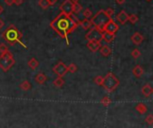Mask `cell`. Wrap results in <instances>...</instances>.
I'll use <instances>...</instances> for the list:
<instances>
[{"label": "cell", "instance_id": "5", "mask_svg": "<svg viewBox=\"0 0 153 128\" xmlns=\"http://www.w3.org/2000/svg\"><path fill=\"white\" fill-rule=\"evenodd\" d=\"M15 64V60L13 58V54L8 50L6 52L1 53L0 55V68L4 72H8L13 65Z\"/></svg>", "mask_w": 153, "mask_h": 128}, {"label": "cell", "instance_id": "24", "mask_svg": "<svg viewBox=\"0 0 153 128\" xmlns=\"http://www.w3.org/2000/svg\"><path fill=\"white\" fill-rule=\"evenodd\" d=\"M77 70H78V67H77V65H76L75 64H74V63L70 64V65L67 66V72H70L71 74H74L75 72H77Z\"/></svg>", "mask_w": 153, "mask_h": 128}, {"label": "cell", "instance_id": "22", "mask_svg": "<svg viewBox=\"0 0 153 128\" xmlns=\"http://www.w3.org/2000/svg\"><path fill=\"white\" fill-rule=\"evenodd\" d=\"M20 88L22 90V91H29L30 88H31V84L30 83V82H28V81H24V82H22L21 84H20Z\"/></svg>", "mask_w": 153, "mask_h": 128}, {"label": "cell", "instance_id": "28", "mask_svg": "<svg viewBox=\"0 0 153 128\" xmlns=\"http://www.w3.org/2000/svg\"><path fill=\"white\" fill-rule=\"evenodd\" d=\"M131 55H132V57H133L134 59H137V58L141 56V52H140V50H139L138 48H134V49L132 51Z\"/></svg>", "mask_w": 153, "mask_h": 128}, {"label": "cell", "instance_id": "13", "mask_svg": "<svg viewBox=\"0 0 153 128\" xmlns=\"http://www.w3.org/2000/svg\"><path fill=\"white\" fill-rule=\"evenodd\" d=\"M131 39H132V41H133V43H134V45H140V44H142V42L143 41L144 39H143V36L141 33H139V32H134V35L132 36Z\"/></svg>", "mask_w": 153, "mask_h": 128}, {"label": "cell", "instance_id": "21", "mask_svg": "<svg viewBox=\"0 0 153 128\" xmlns=\"http://www.w3.org/2000/svg\"><path fill=\"white\" fill-rule=\"evenodd\" d=\"M39 62L34 58V57H32L29 62H28V65H29V67L30 68V69H32V70H35L38 66H39Z\"/></svg>", "mask_w": 153, "mask_h": 128}, {"label": "cell", "instance_id": "8", "mask_svg": "<svg viewBox=\"0 0 153 128\" xmlns=\"http://www.w3.org/2000/svg\"><path fill=\"white\" fill-rule=\"evenodd\" d=\"M73 8H74V3L70 0H65L59 7L61 13L67 14V15H70L71 13H73Z\"/></svg>", "mask_w": 153, "mask_h": 128}, {"label": "cell", "instance_id": "10", "mask_svg": "<svg viewBox=\"0 0 153 128\" xmlns=\"http://www.w3.org/2000/svg\"><path fill=\"white\" fill-rule=\"evenodd\" d=\"M86 46L89 48V50H91V52H97V51H99L100 48L101 47V44H100V41L90 40V41H88Z\"/></svg>", "mask_w": 153, "mask_h": 128}, {"label": "cell", "instance_id": "7", "mask_svg": "<svg viewBox=\"0 0 153 128\" xmlns=\"http://www.w3.org/2000/svg\"><path fill=\"white\" fill-rule=\"evenodd\" d=\"M53 72L59 77H63L67 73V66L63 63L62 61L58 62L54 67H53Z\"/></svg>", "mask_w": 153, "mask_h": 128}, {"label": "cell", "instance_id": "29", "mask_svg": "<svg viewBox=\"0 0 153 128\" xmlns=\"http://www.w3.org/2000/svg\"><path fill=\"white\" fill-rule=\"evenodd\" d=\"M103 76H101V75H98V76H96L95 78H94V82H95V83H97L98 85H100V86H101L102 85V83H103Z\"/></svg>", "mask_w": 153, "mask_h": 128}, {"label": "cell", "instance_id": "20", "mask_svg": "<svg viewBox=\"0 0 153 128\" xmlns=\"http://www.w3.org/2000/svg\"><path fill=\"white\" fill-rule=\"evenodd\" d=\"M53 84H54V86H56V88H61V87H63L64 86V84H65V80L63 79V77H57L54 82H53Z\"/></svg>", "mask_w": 153, "mask_h": 128}, {"label": "cell", "instance_id": "34", "mask_svg": "<svg viewBox=\"0 0 153 128\" xmlns=\"http://www.w3.org/2000/svg\"><path fill=\"white\" fill-rule=\"evenodd\" d=\"M8 51V48L5 44L4 43H1L0 44V53H4V52H6Z\"/></svg>", "mask_w": 153, "mask_h": 128}, {"label": "cell", "instance_id": "16", "mask_svg": "<svg viewBox=\"0 0 153 128\" xmlns=\"http://www.w3.org/2000/svg\"><path fill=\"white\" fill-rule=\"evenodd\" d=\"M80 25L82 26V28L83 30H85V31H88V30L91 29L92 23H91V20H90V19H87V18H85L84 20L81 21V22H80Z\"/></svg>", "mask_w": 153, "mask_h": 128}, {"label": "cell", "instance_id": "40", "mask_svg": "<svg viewBox=\"0 0 153 128\" xmlns=\"http://www.w3.org/2000/svg\"><path fill=\"white\" fill-rule=\"evenodd\" d=\"M3 10H4V8L1 6V4H0V14L2 13V12H3Z\"/></svg>", "mask_w": 153, "mask_h": 128}, {"label": "cell", "instance_id": "9", "mask_svg": "<svg viewBox=\"0 0 153 128\" xmlns=\"http://www.w3.org/2000/svg\"><path fill=\"white\" fill-rule=\"evenodd\" d=\"M119 29V26L111 19L105 26L104 28V32H108V33H112V34H115Z\"/></svg>", "mask_w": 153, "mask_h": 128}, {"label": "cell", "instance_id": "42", "mask_svg": "<svg viewBox=\"0 0 153 128\" xmlns=\"http://www.w3.org/2000/svg\"><path fill=\"white\" fill-rule=\"evenodd\" d=\"M146 1H148V2H150V1H151V0H146Z\"/></svg>", "mask_w": 153, "mask_h": 128}, {"label": "cell", "instance_id": "23", "mask_svg": "<svg viewBox=\"0 0 153 128\" xmlns=\"http://www.w3.org/2000/svg\"><path fill=\"white\" fill-rule=\"evenodd\" d=\"M82 10V6L79 3H74L73 13H79Z\"/></svg>", "mask_w": 153, "mask_h": 128}, {"label": "cell", "instance_id": "35", "mask_svg": "<svg viewBox=\"0 0 153 128\" xmlns=\"http://www.w3.org/2000/svg\"><path fill=\"white\" fill-rule=\"evenodd\" d=\"M23 3V0H14L13 4H15L16 5H21Z\"/></svg>", "mask_w": 153, "mask_h": 128}, {"label": "cell", "instance_id": "30", "mask_svg": "<svg viewBox=\"0 0 153 128\" xmlns=\"http://www.w3.org/2000/svg\"><path fill=\"white\" fill-rule=\"evenodd\" d=\"M149 126H152L153 125V115L152 114H150L146 117L145 120H144Z\"/></svg>", "mask_w": 153, "mask_h": 128}, {"label": "cell", "instance_id": "36", "mask_svg": "<svg viewBox=\"0 0 153 128\" xmlns=\"http://www.w3.org/2000/svg\"><path fill=\"white\" fill-rule=\"evenodd\" d=\"M13 1H14V0H4L5 4H6L7 5H12V4H13Z\"/></svg>", "mask_w": 153, "mask_h": 128}, {"label": "cell", "instance_id": "12", "mask_svg": "<svg viewBox=\"0 0 153 128\" xmlns=\"http://www.w3.org/2000/svg\"><path fill=\"white\" fill-rule=\"evenodd\" d=\"M117 20L119 22L120 24L124 25V24L128 21V14L123 10V11H121V12L117 15Z\"/></svg>", "mask_w": 153, "mask_h": 128}, {"label": "cell", "instance_id": "33", "mask_svg": "<svg viewBox=\"0 0 153 128\" xmlns=\"http://www.w3.org/2000/svg\"><path fill=\"white\" fill-rule=\"evenodd\" d=\"M105 11V13L109 16V17H112V15L115 13V10L113 9V8H108L107 10H104Z\"/></svg>", "mask_w": 153, "mask_h": 128}, {"label": "cell", "instance_id": "39", "mask_svg": "<svg viewBox=\"0 0 153 128\" xmlns=\"http://www.w3.org/2000/svg\"><path fill=\"white\" fill-rule=\"evenodd\" d=\"M4 24V21H3V20H2V19L0 18V30H1L2 28H3Z\"/></svg>", "mask_w": 153, "mask_h": 128}, {"label": "cell", "instance_id": "3", "mask_svg": "<svg viewBox=\"0 0 153 128\" xmlns=\"http://www.w3.org/2000/svg\"><path fill=\"white\" fill-rule=\"evenodd\" d=\"M111 20V17H109L104 10H100L91 20L92 25H94V27H96L97 29H99L100 31L104 32V28L106 26V24Z\"/></svg>", "mask_w": 153, "mask_h": 128}, {"label": "cell", "instance_id": "38", "mask_svg": "<svg viewBox=\"0 0 153 128\" xmlns=\"http://www.w3.org/2000/svg\"><path fill=\"white\" fill-rule=\"evenodd\" d=\"M116 1H117V3L118 4H123L126 3V0H116Z\"/></svg>", "mask_w": 153, "mask_h": 128}, {"label": "cell", "instance_id": "27", "mask_svg": "<svg viewBox=\"0 0 153 128\" xmlns=\"http://www.w3.org/2000/svg\"><path fill=\"white\" fill-rule=\"evenodd\" d=\"M128 21L132 23V24H135L138 22V17L135 14H131L128 15Z\"/></svg>", "mask_w": 153, "mask_h": 128}, {"label": "cell", "instance_id": "25", "mask_svg": "<svg viewBox=\"0 0 153 128\" xmlns=\"http://www.w3.org/2000/svg\"><path fill=\"white\" fill-rule=\"evenodd\" d=\"M101 104L103 105V106H105V107H108L110 104H111V100H110V98L109 97H108V96H105L102 100H101Z\"/></svg>", "mask_w": 153, "mask_h": 128}, {"label": "cell", "instance_id": "17", "mask_svg": "<svg viewBox=\"0 0 153 128\" xmlns=\"http://www.w3.org/2000/svg\"><path fill=\"white\" fill-rule=\"evenodd\" d=\"M46 81H47V76L42 73H39L35 76V82L39 84H43Z\"/></svg>", "mask_w": 153, "mask_h": 128}, {"label": "cell", "instance_id": "37", "mask_svg": "<svg viewBox=\"0 0 153 128\" xmlns=\"http://www.w3.org/2000/svg\"><path fill=\"white\" fill-rule=\"evenodd\" d=\"M48 3H49V5H54V4H56V2H57V0H48Z\"/></svg>", "mask_w": 153, "mask_h": 128}, {"label": "cell", "instance_id": "41", "mask_svg": "<svg viewBox=\"0 0 153 128\" xmlns=\"http://www.w3.org/2000/svg\"><path fill=\"white\" fill-rule=\"evenodd\" d=\"M70 1H72L73 3H78L79 2V0H70Z\"/></svg>", "mask_w": 153, "mask_h": 128}, {"label": "cell", "instance_id": "2", "mask_svg": "<svg viewBox=\"0 0 153 128\" xmlns=\"http://www.w3.org/2000/svg\"><path fill=\"white\" fill-rule=\"evenodd\" d=\"M2 37L11 45V46H13L17 43H19L20 45H22L24 48H28L27 46L25 44H23L22 42V32L13 25V24H11L9 25L5 31L2 33Z\"/></svg>", "mask_w": 153, "mask_h": 128}, {"label": "cell", "instance_id": "1", "mask_svg": "<svg viewBox=\"0 0 153 128\" xmlns=\"http://www.w3.org/2000/svg\"><path fill=\"white\" fill-rule=\"evenodd\" d=\"M78 25L72 21L69 15L60 13L51 22L50 27L64 39L66 40L67 45L69 44L68 35L73 32Z\"/></svg>", "mask_w": 153, "mask_h": 128}, {"label": "cell", "instance_id": "18", "mask_svg": "<svg viewBox=\"0 0 153 128\" xmlns=\"http://www.w3.org/2000/svg\"><path fill=\"white\" fill-rule=\"evenodd\" d=\"M115 39V34L112 33H108V32H103V37L102 39H104L105 41H107L108 43H111Z\"/></svg>", "mask_w": 153, "mask_h": 128}, {"label": "cell", "instance_id": "31", "mask_svg": "<svg viewBox=\"0 0 153 128\" xmlns=\"http://www.w3.org/2000/svg\"><path fill=\"white\" fill-rule=\"evenodd\" d=\"M83 15H84L85 18L90 19V18L92 16V13H91V11L89 8H87V9H85V10L83 11Z\"/></svg>", "mask_w": 153, "mask_h": 128}, {"label": "cell", "instance_id": "4", "mask_svg": "<svg viewBox=\"0 0 153 128\" xmlns=\"http://www.w3.org/2000/svg\"><path fill=\"white\" fill-rule=\"evenodd\" d=\"M119 84H120L119 79L113 73H108L103 78V83H102L101 86H103V88L107 92H114V91H116L117 89Z\"/></svg>", "mask_w": 153, "mask_h": 128}, {"label": "cell", "instance_id": "19", "mask_svg": "<svg viewBox=\"0 0 153 128\" xmlns=\"http://www.w3.org/2000/svg\"><path fill=\"white\" fill-rule=\"evenodd\" d=\"M136 110H137V112H139L140 114H142V115H143V114H145L147 111H148V108H147V106L145 105V104H143V103H139L137 106H136Z\"/></svg>", "mask_w": 153, "mask_h": 128}, {"label": "cell", "instance_id": "32", "mask_svg": "<svg viewBox=\"0 0 153 128\" xmlns=\"http://www.w3.org/2000/svg\"><path fill=\"white\" fill-rule=\"evenodd\" d=\"M69 16H70V18L72 19V21H73L74 22H75V23H76L77 25H79V24H80L81 21H80V20L78 19V17H77V16H76V15H75L74 13H71V14H70Z\"/></svg>", "mask_w": 153, "mask_h": 128}, {"label": "cell", "instance_id": "26", "mask_svg": "<svg viewBox=\"0 0 153 128\" xmlns=\"http://www.w3.org/2000/svg\"><path fill=\"white\" fill-rule=\"evenodd\" d=\"M39 5L42 8V9H48L49 6V3L48 0H39Z\"/></svg>", "mask_w": 153, "mask_h": 128}, {"label": "cell", "instance_id": "6", "mask_svg": "<svg viewBox=\"0 0 153 128\" xmlns=\"http://www.w3.org/2000/svg\"><path fill=\"white\" fill-rule=\"evenodd\" d=\"M103 37V31H100L96 27L93 29H90L89 32L86 34L85 39L90 41V40H95V41H101Z\"/></svg>", "mask_w": 153, "mask_h": 128}, {"label": "cell", "instance_id": "15", "mask_svg": "<svg viewBox=\"0 0 153 128\" xmlns=\"http://www.w3.org/2000/svg\"><path fill=\"white\" fill-rule=\"evenodd\" d=\"M143 73H144L143 68L141 65H136V66H134V69H133V74H134V75L135 77H137V78L142 77L143 74Z\"/></svg>", "mask_w": 153, "mask_h": 128}, {"label": "cell", "instance_id": "14", "mask_svg": "<svg viewBox=\"0 0 153 128\" xmlns=\"http://www.w3.org/2000/svg\"><path fill=\"white\" fill-rule=\"evenodd\" d=\"M100 54L103 56V57H108V56H110L111 55V53H112V49H111V48L109 47V46H108V45H104V46H101L100 48Z\"/></svg>", "mask_w": 153, "mask_h": 128}, {"label": "cell", "instance_id": "11", "mask_svg": "<svg viewBox=\"0 0 153 128\" xmlns=\"http://www.w3.org/2000/svg\"><path fill=\"white\" fill-rule=\"evenodd\" d=\"M152 92L153 89L152 87L151 86L150 83H146V84H144V85L143 86V88H142V93L143 94L144 97L149 98V97L152 94Z\"/></svg>", "mask_w": 153, "mask_h": 128}]
</instances>
